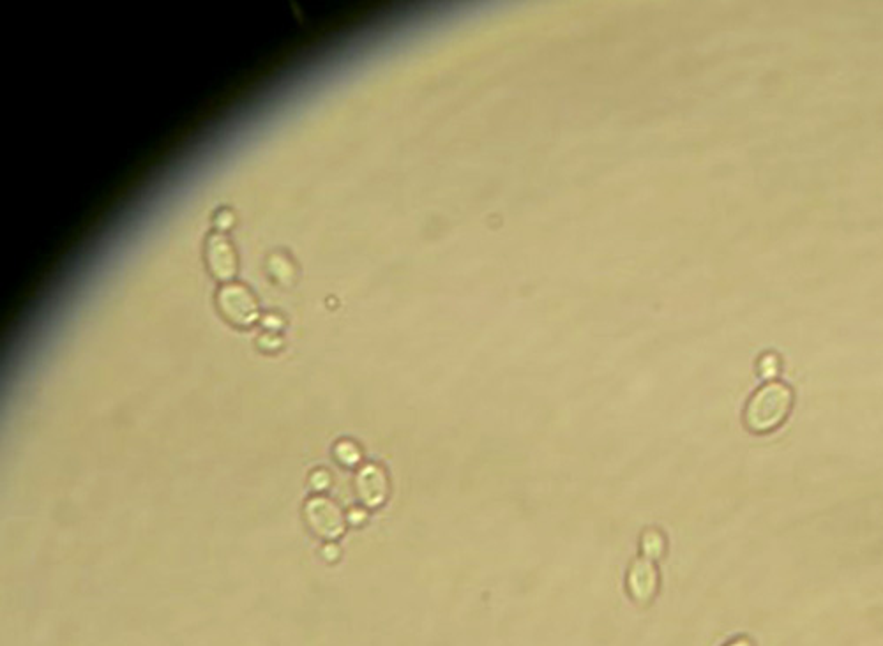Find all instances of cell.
I'll list each match as a JSON object with an SVG mask.
<instances>
[{
	"label": "cell",
	"mask_w": 883,
	"mask_h": 646,
	"mask_svg": "<svg viewBox=\"0 0 883 646\" xmlns=\"http://www.w3.org/2000/svg\"><path fill=\"white\" fill-rule=\"evenodd\" d=\"M257 343L264 352H278L283 345V341L276 332H265L264 336L257 339Z\"/></svg>",
	"instance_id": "9c48e42d"
},
{
	"label": "cell",
	"mask_w": 883,
	"mask_h": 646,
	"mask_svg": "<svg viewBox=\"0 0 883 646\" xmlns=\"http://www.w3.org/2000/svg\"><path fill=\"white\" fill-rule=\"evenodd\" d=\"M355 491L361 502L368 507L384 504L387 496V479L385 474L375 465H366L355 477Z\"/></svg>",
	"instance_id": "5b68a950"
},
{
	"label": "cell",
	"mask_w": 883,
	"mask_h": 646,
	"mask_svg": "<svg viewBox=\"0 0 883 646\" xmlns=\"http://www.w3.org/2000/svg\"><path fill=\"white\" fill-rule=\"evenodd\" d=\"M338 555H340V551H338V548L334 546L333 542L325 544L324 549H322V556H324L327 562H334V560H338Z\"/></svg>",
	"instance_id": "4fadbf2b"
},
{
	"label": "cell",
	"mask_w": 883,
	"mask_h": 646,
	"mask_svg": "<svg viewBox=\"0 0 883 646\" xmlns=\"http://www.w3.org/2000/svg\"><path fill=\"white\" fill-rule=\"evenodd\" d=\"M774 366H776V357H765L762 364L763 375H774Z\"/></svg>",
	"instance_id": "5bb4252c"
},
{
	"label": "cell",
	"mask_w": 883,
	"mask_h": 646,
	"mask_svg": "<svg viewBox=\"0 0 883 646\" xmlns=\"http://www.w3.org/2000/svg\"><path fill=\"white\" fill-rule=\"evenodd\" d=\"M792 406V389L781 382H770L760 387L749 399L744 421L753 433H769L786 421Z\"/></svg>",
	"instance_id": "6da1fadb"
},
{
	"label": "cell",
	"mask_w": 883,
	"mask_h": 646,
	"mask_svg": "<svg viewBox=\"0 0 883 646\" xmlns=\"http://www.w3.org/2000/svg\"><path fill=\"white\" fill-rule=\"evenodd\" d=\"M728 646H753V645H751V641H748V639H737V641H733V643H730V645H728Z\"/></svg>",
	"instance_id": "9a60e30c"
},
{
	"label": "cell",
	"mask_w": 883,
	"mask_h": 646,
	"mask_svg": "<svg viewBox=\"0 0 883 646\" xmlns=\"http://www.w3.org/2000/svg\"><path fill=\"white\" fill-rule=\"evenodd\" d=\"M302 512L311 532L324 541L334 542L345 532L343 512L325 496H311L310 500H306Z\"/></svg>",
	"instance_id": "3957f363"
},
{
	"label": "cell",
	"mask_w": 883,
	"mask_h": 646,
	"mask_svg": "<svg viewBox=\"0 0 883 646\" xmlns=\"http://www.w3.org/2000/svg\"><path fill=\"white\" fill-rule=\"evenodd\" d=\"M235 225V216L232 214L230 209H221L216 214V218H214V226H216V232H227L230 230L232 226Z\"/></svg>",
	"instance_id": "30bf717a"
},
{
	"label": "cell",
	"mask_w": 883,
	"mask_h": 646,
	"mask_svg": "<svg viewBox=\"0 0 883 646\" xmlns=\"http://www.w3.org/2000/svg\"><path fill=\"white\" fill-rule=\"evenodd\" d=\"M654 585H656V576H654L652 567L647 564L638 565L631 576V588H633L634 595L640 601H645L654 592Z\"/></svg>",
	"instance_id": "52a82bcc"
},
{
	"label": "cell",
	"mask_w": 883,
	"mask_h": 646,
	"mask_svg": "<svg viewBox=\"0 0 883 646\" xmlns=\"http://www.w3.org/2000/svg\"><path fill=\"white\" fill-rule=\"evenodd\" d=\"M267 274L278 285H292L295 279V263L285 253L274 251L267 258Z\"/></svg>",
	"instance_id": "8992f818"
},
{
	"label": "cell",
	"mask_w": 883,
	"mask_h": 646,
	"mask_svg": "<svg viewBox=\"0 0 883 646\" xmlns=\"http://www.w3.org/2000/svg\"><path fill=\"white\" fill-rule=\"evenodd\" d=\"M216 308L235 329H251L258 320H262L260 306L251 288L239 281H230L219 286L216 292Z\"/></svg>",
	"instance_id": "7a4b0ae2"
},
{
	"label": "cell",
	"mask_w": 883,
	"mask_h": 646,
	"mask_svg": "<svg viewBox=\"0 0 883 646\" xmlns=\"http://www.w3.org/2000/svg\"><path fill=\"white\" fill-rule=\"evenodd\" d=\"M310 486L313 491H324L331 486V475L327 474V470H315L310 475Z\"/></svg>",
	"instance_id": "8fae6325"
},
{
	"label": "cell",
	"mask_w": 883,
	"mask_h": 646,
	"mask_svg": "<svg viewBox=\"0 0 883 646\" xmlns=\"http://www.w3.org/2000/svg\"><path fill=\"white\" fill-rule=\"evenodd\" d=\"M334 458L343 466H354L361 459V451L352 442H340L334 447Z\"/></svg>",
	"instance_id": "ba28073f"
},
{
	"label": "cell",
	"mask_w": 883,
	"mask_h": 646,
	"mask_svg": "<svg viewBox=\"0 0 883 646\" xmlns=\"http://www.w3.org/2000/svg\"><path fill=\"white\" fill-rule=\"evenodd\" d=\"M262 325H264L265 329L269 332H278L281 327H283V320H281L278 315H265L262 316Z\"/></svg>",
	"instance_id": "7c38bea8"
},
{
	"label": "cell",
	"mask_w": 883,
	"mask_h": 646,
	"mask_svg": "<svg viewBox=\"0 0 883 646\" xmlns=\"http://www.w3.org/2000/svg\"><path fill=\"white\" fill-rule=\"evenodd\" d=\"M204 260L209 274L221 285L235 281V276L239 272V256L234 244L225 233L212 232L207 235Z\"/></svg>",
	"instance_id": "277c9868"
}]
</instances>
